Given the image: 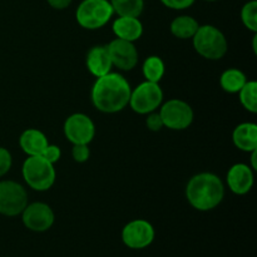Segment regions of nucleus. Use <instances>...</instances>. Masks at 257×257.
<instances>
[{
    "label": "nucleus",
    "mask_w": 257,
    "mask_h": 257,
    "mask_svg": "<svg viewBox=\"0 0 257 257\" xmlns=\"http://www.w3.org/2000/svg\"><path fill=\"white\" fill-rule=\"evenodd\" d=\"M131 85L119 73L109 72L97 78L92 88L90 98L98 110L108 114L118 113L124 109L130 103Z\"/></svg>",
    "instance_id": "obj_1"
},
{
    "label": "nucleus",
    "mask_w": 257,
    "mask_h": 257,
    "mask_svg": "<svg viewBox=\"0 0 257 257\" xmlns=\"http://www.w3.org/2000/svg\"><path fill=\"white\" fill-rule=\"evenodd\" d=\"M225 197V186L217 175L202 172L195 175L187 183L186 198L198 211H211Z\"/></svg>",
    "instance_id": "obj_2"
},
{
    "label": "nucleus",
    "mask_w": 257,
    "mask_h": 257,
    "mask_svg": "<svg viewBox=\"0 0 257 257\" xmlns=\"http://www.w3.org/2000/svg\"><path fill=\"white\" fill-rule=\"evenodd\" d=\"M193 48L201 57L208 60H218L227 53V39L218 28L202 25L192 37Z\"/></svg>",
    "instance_id": "obj_3"
},
{
    "label": "nucleus",
    "mask_w": 257,
    "mask_h": 257,
    "mask_svg": "<svg viewBox=\"0 0 257 257\" xmlns=\"http://www.w3.org/2000/svg\"><path fill=\"white\" fill-rule=\"evenodd\" d=\"M23 178L34 191H48L55 182L54 165L48 162L42 156H29L23 163Z\"/></svg>",
    "instance_id": "obj_4"
},
{
    "label": "nucleus",
    "mask_w": 257,
    "mask_h": 257,
    "mask_svg": "<svg viewBox=\"0 0 257 257\" xmlns=\"http://www.w3.org/2000/svg\"><path fill=\"white\" fill-rule=\"evenodd\" d=\"M114 12L109 0H83L77 8L75 18L78 24L88 30H97L104 27Z\"/></svg>",
    "instance_id": "obj_5"
},
{
    "label": "nucleus",
    "mask_w": 257,
    "mask_h": 257,
    "mask_svg": "<svg viewBox=\"0 0 257 257\" xmlns=\"http://www.w3.org/2000/svg\"><path fill=\"white\" fill-rule=\"evenodd\" d=\"M162 100L163 92L160 84L146 80L131 92L128 104L131 105L133 112L138 114H148L151 112H155L161 105Z\"/></svg>",
    "instance_id": "obj_6"
},
{
    "label": "nucleus",
    "mask_w": 257,
    "mask_h": 257,
    "mask_svg": "<svg viewBox=\"0 0 257 257\" xmlns=\"http://www.w3.org/2000/svg\"><path fill=\"white\" fill-rule=\"evenodd\" d=\"M28 205V193L15 181H0V215L14 217L22 215Z\"/></svg>",
    "instance_id": "obj_7"
},
{
    "label": "nucleus",
    "mask_w": 257,
    "mask_h": 257,
    "mask_svg": "<svg viewBox=\"0 0 257 257\" xmlns=\"http://www.w3.org/2000/svg\"><path fill=\"white\" fill-rule=\"evenodd\" d=\"M163 125L172 131L187 130L193 122V109L182 99H170L161 107Z\"/></svg>",
    "instance_id": "obj_8"
},
{
    "label": "nucleus",
    "mask_w": 257,
    "mask_h": 257,
    "mask_svg": "<svg viewBox=\"0 0 257 257\" xmlns=\"http://www.w3.org/2000/svg\"><path fill=\"white\" fill-rule=\"evenodd\" d=\"M64 135L73 145H89L95 136L94 122L84 113H74L65 119Z\"/></svg>",
    "instance_id": "obj_9"
},
{
    "label": "nucleus",
    "mask_w": 257,
    "mask_h": 257,
    "mask_svg": "<svg viewBox=\"0 0 257 257\" xmlns=\"http://www.w3.org/2000/svg\"><path fill=\"white\" fill-rule=\"evenodd\" d=\"M155 228L146 220H133L122 230V241L132 250H142L148 247L155 240Z\"/></svg>",
    "instance_id": "obj_10"
},
{
    "label": "nucleus",
    "mask_w": 257,
    "mask_h": 257,
    "mask_svg": "<svg viewBox=\"0 0 257 257\" xmlns=\"http://www.w3.org/2000/svg\"><path fill=\"white\" fill-rule=\"evenodd\" d=\"M55 216L49 205L34 202L27 205L22 212V221L25 227L34 232H45L53 226Z\"/></svg>",
    "instance_id": "obj_11"
},
{
    "label": "nucleus",
    "mask_w": 257,
    "mask_h": 257,
    "mask_svg": "<svg viewBox=\"0 0 257 257\" xmlns=\"http://www.w3.org/2000/svg\"><path fill=\"white\" fill-rule=\"evenodd\" d=\"M107 50L110 60H112V64L118 69L130 72L137 65L138 52L132 42L115 38L107 45Z\"/></svg>",
    "instance_id": "obj_12"
},
{
    "label": "nucleus",
    "mask_w": 257,
    "mask_h": 257,
    "mask_svg": "<svg viewBox=\"0 0 257 257\" xmlns=\"http://www.w3.org/2000/svg\"><path fill=\"white\" fill-rule=\"evenodd\" d=\"M227 186L235 195L242 196L251 191L253 186V172L250 166L236 163L227 172Z\"/></svg>",
    "instance_id": "obj_13"
},
{
    "label": "nucleus",
    "mask_w": 257,
    "mask_h": 257,
    "mask_svg": "<svg viewBox=\"0 0 257 257\" xmlns=\"http://www.w3.org/2000/svg\"><path fill=\"white\" fill-rule=\"evenodd\" d=\"M85 63L90 74L97 78L108 74L113 67L107 45H95L90 48L87 53Z\"/></svg>",
    "instance_id": "obj_14"
},
{
    "label": "nucleus",
    "mask_w": 257,
    "mask_h": 257,
    "mask_svg": "<svg viewBox=\"0 0 257 257\" xmlns=\"http://www.w3.org/2000/svg\"><path fill=\"white\" fill-rule=\"evenodd\" d=\"M113 33L119 39L127 42H136L143 34V25L138 18L119 17L113 23Z\"/></svg>",
    "instance_id": "obj_15"
},
{
    "label": "nucleus",
    "mask_w": 257,
    "mask_h": 257,
    "mask_svg": "<svg viewBox=\"0 0 257 257\" xmlns=\"http://www.w3.org/2000/svg\"><path fill=\"white\" fill-rule=\"evenodd\" d=\"M232 142L243 152L257 150V125L251 122L238 124L232 132Z\"/></svg>",
    "instance_id": "obj_16"
},
{
    "label": "nucleus",
    "mask_w": 257,
    "mask_h": 257,
    "mask_svg": "<svg viewBox=\"0 0 257 257\" xmlns=\"http://www.w3.org/2000/svg\"><path fill=\"white\" fill-rule=\"evenodd\" d=\"M19 145L23 152L28 156H40L49 145L48 138L42 131L30 128L24 131L19 138Z\"/></svg>",
    "instance_id": "obj_17"
},
{
    "label": "nucleus",
    "mask_w": 257,
    "mask_h": 257,
    "mask_svg": "<svg viewBox=\"0 0 257 257\" xmlns=\"http://www.w3.org/2000/svg\"><path fill=\"white\" fill-rule=\"evenodd\" d=\"M200 28L197 20L190 15H181L175 18L171 23V33L178 39H192L197 29Z\"/></svg>",
    "instance_id": "obj_18"
},
{
    "label": "nucleus",
    "mask_w": 257,
    "mask_h": 257,
    "mask_svg": "<svg viewBox=\"0 0 257 257\" xmlns=\"http://www.w3.org/2000/svg\"><path fill=\"white\" fill-rule=\"evenodd\" d=\"M247 82V77L242 70L237 68H231L225 70L220 77V85L225 92L235 94L241 90V88Z\"/></svg>",
    "instance_id": "obj_19"
},
{
    "label": "nucleus",
    "mask_w": 257,
    "mask_h": 257,
    "mask_svg": "<svg viewBox=\"0 0 257 257\" xmlns=\"http://www.w3.org/2000/svg\"><path fill=\"white\" fill-rule=\"evenodd\" d=\"M142 72L146 80L153 83H160L166 72L165 62L162 60V58L157 57V55H151L143 63Z\"/></svg>",
    "instance_id": "obj_20"
},
{
    "label": "nucleus",
    "mask_w": 257,
    "mask_h": 257,
    "mask_svg": "<svg viewBox=\"0 0 257 257\" xmlns=\"http://www.w3.org/2000/svg\"><path fill=\"white\" fill-rule=\"evenodd\" d=\"M109 3L113 12L117 13L118 17L138 18L145 8L143 0H110Z\"/></svg>",
    "instance_id": "obj_21"
},
{
    "label": "nucleus",
    "mask_w": 257,
    "mask_h": 257,
    "mask_svg": "<svg viewBox=\"0 0 257 257\" xmlns=\"http://www.w3.org/2000/svg\"><path fill=\"white\" fill-rule=\"evenodd\" d=\"M238 94H240V102L243 108L253 114L257 113V83L255 80H247L245 85L241 88Z\"/></svg>",
    "instance_id": "obj_22"
},
{
    "label": "nucleus",
    "mask_w": 257,
    "mask_h": 257,
    "mask_svg": "<svg viewBox=\"0 0 257 257\" xmlns=\"http://www.w3.org/2000/svg\"><path fill=\"white\" fill-rule=\"evenodd\" d=\"M241 20L243 25L251 32L257 33V2L251 0L241 9Z\"/></svg>",
    "instance_id": "obj_23"
},
{
    "label": "nucleus",
    "mask_w": 257,
    "mask_h": 257,
    "mask_svg": "<svg viewBox=\"0 0 257 257\" xmlns=\"http://www.w3.org/2000/svg\"><path fill=\"white\" fill-rule=\"evenodd\" d=\"M72 157L78 163L87 162L90 157V150L88 145H73Z\"/></svg>",
    "instance_id": "obj_24"
},
{
    "label": "nucleus",
    "mask_w": 257,
    "mask_h": 257,
    "mask_svg": "<svg viewBox=\"0 0 257 257\" xmlns=\"http://www.w3.org/2000/svg\"><path fill=\"white\" fill-rule=\"evenodd\" d=\"M13 165V158L9 151L4 147H0V177L7 175Z\"/></svg>",
    "instance_id": "obj_25"
},
{
    "label": "nucleus",
    "mask_w": 257,
    "mask_h": 257,
    "mask_svg": "<svg viewBox=\"0 0 257 257\" xmlns=\"http://www.w3.org/2000/svg\"><path fill=\"white\" fill-rule=\"evenodd\" d=\"M40 156H42L43 158H45L48 162L54 165V163H57L58 161L60 160V157H62V151H60V148L58 147V146L48 145L47 148L43 151V153Z\"/></svg>",
    "instance_id": "obj_26"
},
{
    "label": "nucleus",
    "mask_w": 257,
    "mask_h": 257,
    "mask_svg": "<svg viewBox=\"0 0 257 257\" xmlns=\"http://www.w3.org/2000/svg\"><path fill=\"white\" fill-rule=\"evenodd\" d=\"M146 124H147L148 130L152 131V132H160V131L165 127L160 113H156V112L148 113L147 119H146Z\"/></svg>",
    "instance_id": "obj_27"
},
{
    "label": "nucleus",
    "mask_w": 257,
    "mask_h": 257,
    "mask_svg": "<svg viewBox=\"0 0 257 257\" xmlns=\"http://www.w3.org/2000/svg\"><path fill=\"white\" fill-rule=\"evenodd\" d=\"M196 0H161L165 7L170 8L173 10H183L190 8L191 5H193Z\"/></svg>",
    "instance_id": "obj_28"
},
{
    "label": "nucleus",
    "mask_w": 257,
    "mask_h": 257,
    "mask_svg": "<svg viewBox=\"0 0 257 257\" xmlns=\"http://www.w3.org/2000/svg\"><path fill=\"white\" fill-rule=\"evenodd\" d=\"M48 4L53 8V9L57 10H63L65 8L69 7L72 4L73 0H47Z\"/></svg>",
    "instance_id": "obj_29"
},
{
    "label": "nucleus",
    "mask_w": 257,
    "mask_h": 257,
    "mask_svg": "<svg viewBox=\"0 0 257 257\" xmlns=\"http://www.w3.org/2000/svg\"><path fill=\"white\" fill-rule=\"evenodd\" d=\"M251 153V168L252 170H257V163H256V156H257V150L252 151Z\"/></svg>",
    "instance_id": "obj_30"
},
{
    "label": "nucleus",
    "mask_w": 257,
    "mask_h": 257,
    "mask_svg": "<svg viewBox=\"0 0 257 257\" xmlns=\"http://www.w3.org/2000/svg\"><path fill=\"white\" fill-rule=\"evenodd\" d=\"M206 2H216V0H206Z\"/></svg>",
    "instance_id": "obj_31"
}]
</instances>
